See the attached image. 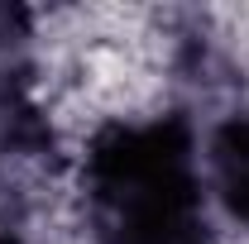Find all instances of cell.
Listing matches in <instances>:
<instances>
[{"instance_id":"cell-1","label":"cell","mask_w":249,"mask_h":244,"mask_svg":"<svg viewBox=\"0 0 249 244\" xmlns=\"http://www.w3.org/2000/svg\"><path fill=\"white\" fill-rule=\"evenodd\" d=\"M87 177L106 244H206L182 124L149 120L106 129L91 144Z\"/></svg>"},{"instance_id":"cell-2","label":"cell","mask_w":249,"mask_h":244,"mask_svg":"<svg viewBox=\"0 0 249 244\" xmlns=\"http://www.w3.org/2000/svg\"><path fill=\"white\" fill-rule=\"evenodd\" d=\"M211 158H216V187L230 206V215L249 225V115H235L216 134Z\"/></svg>"}]
</instances>
